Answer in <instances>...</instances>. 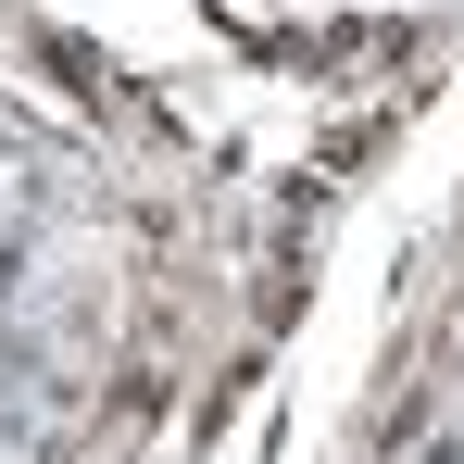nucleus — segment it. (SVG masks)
Returning <instances> with one entry per match:
<instances>
[{"mask_svg": "<svg viewBox=\"0 0 464 464\" xmlns=\"http://www.w3.org/2000/svg\"><path fill=\"white\" fill-rule=\"evenodd\" d=\"M389 464H464V440H414V452H389Z\"/></svg>", "mask_w": 464, "mask_h": 464, "instance_id": "1", "label": "nucleus"}]
</instances>
